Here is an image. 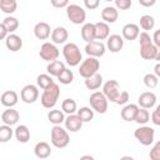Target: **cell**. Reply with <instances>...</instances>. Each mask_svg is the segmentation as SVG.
Listing matches in <instances>:
<instances>
[{
    "mask_svg": "<svg viewBox=\"0 0 160 160\" xmlns=\"http://www.w3.org/2000/svg\"><path fill=\"white\" fill-rule=\"evenodd\" d=\"M48 119L51 124L54 125H60L61 122L65 121V115H64V111L62 110H58V109H52L49 111L48 114Z\"/></svg>",
    "mask_w": 160,
    "mask_h": 160,
    "instance_id": "f546056e",
    "label": "cell"
},
{
    "mask_svg": "<svg viewBox=\"0 0 160 160\" xmlns=\"http://www.w3.org/2000/svg\"><path fill=\"white\" fill-rule=\"evenodd\" d=\"M51 41L56 45V44H65L68 38H69V32L64 26H58L52 30L51 32Z\"/></svg>",
    "mask_w": 160,
    "mask_h": 160,
    "instance_id": "44dd1931",
    "label": "cell"
},
{
    "mask_svg": "<svg viewBox=\"0 0 160 160\" xmlns=\"http://www.w3.org/2000/svg\"><path fill=\"white\" fill-rule=\"evenodd\" d=\"M59 96H60V88L59 85L55 82L52 84L50 88H48L46 90L42 91L41 96H40V101H41V105L45 108V109H52L58 100H59Z\"/></svg>",
    "mask_w": 160,
    "mask_h": 160,
    "instance_id": "3957f363",
    "label": "cell"
},
{
    "mask_svg": "<svg viewBox=\"0 0 160 160\" xmlns=\"http://www.w3.org/2000/svg\"><path fill=\"white\" fill-rule=\"evenodd\" d=\"M9 35H10V34H9L8 29H6L5 25L1 22V24H0V39H1V40H6V38H8Z\"/></svg>",
    "mask_w": 160,
    "mask_h": 160,
    "instance_id": "c3c4849f",
    "label": "cell"
},
{
    "mask_svg": "<svg viewBox=\"0 0 160 160\" xmlns=\"http://www.w3.org/2000/svg\"><path fill=\"white\" fill-rule=\"evenodd\" d=\"M100 69V61L96 58H90L88 56V59L82 60V62L80 64L79 68V74L80 76H82L84 79H88L95 74H98V70Z\"/></svg>",
    "mask_w": 160,
    "mask_h": 160,
    "instance_id": "277c9868",
    "label": "cell"
},
{
    "mask_svg": "<svg viewBox=\"0 0 160 160\" xmlns=\"http://www.w3.org/2000/svg\"><path fill=\"white\" fill-rule=\"evenodd\" d=\"M132 5L131 0H115V8L118 10H128Z\"/></svg>",
    "mask_w": 160,
    "mask_h": 160,
    "instance_id": "b9f144b4",
    "label": "cell"
},
{
    "mask_svg": "<svg viewBox=\"0 0 160 160\" xmlns=\"http://www.w3.org/2000/svg\"><path fill=\"white\" fill-rule=\"evenodd\" d=\"M105 50H106V46L102 41H91V42H88L85 45V52L88 56L90 58H100L105 54Z\"/></svg>",
    "mask_w": 160,
    "mask_h": 160,
    "instance_id": "8fae6325",
    "label": "cell"
},
{
    "mask_svg": "<svg viewBox=\"0 0 160 160\" xmlns=\"http://www.w3.org/2000/svg\"><path fill=\"white\" fill-rule=\"evenodd\" d=\"M155 60L158 62H160V49H158V52H156V56H155Z\"/></svg>",
    "mask_w": 160,
    "mask_h": 160,
    "instance_id": "11a10c76",
    "label": "cell"
},
{
    "mask_svg": "<svg viewBox=\"0 0 160 160\" xmlns=\"http://www.w3.org/2000/svg\"><path fill=\"white\" fill-rule=\"evenodd\" d=\"M51 5L55 6V8H68L69 6V1L68 0H52L51 1Z\"/></svg>",
    "mask_w": 160,
    "mask_h": 160,
    "instance_id": "7dc6e473",
    "label": "cell"
},
{
    "mask_svg": "<svg viewBox=\"0 0 160 160\" xmlns=\"http://www.w3.org/2000/svg\"><path fill=\"white\" fill-rule=\"evenodd\" d=\"M5 45L10 51L16 52L22 48V39L16 34H10L5 40Z\"/></svg>",
    "mask_w": 160,
    "mask_h": 160,
    "instance_id": "7402d4cb",
    "label": "cell"
},
{
    "mask_svg": "<svg viewBox=\"0 0 160 160\" xmlns=\"http://www.w3.org/2000/svg\"><path fill=\"white\" fill-rule=\"evenodd\" d=\"M150 120V112L148 109H142V108H139L138 110V114H136V118H135V121L140 125H145L148 121Z\"/></svg>",
    "mask_w": 160,
    "mask_h": 160,
    "instance_id": "f35d334b",
    "label": "cell"
},
{
    "mask_svg": "<svg viewBox=\"0 0 160 160\" xmlns=\"http://www.w3.org/2000/svg\"><path fill=\"white\" fill-rule=\"evenodd\" d=\"M134 136L135 139L144 146H149L152 144L154 141V138H155V131L150 126H146V125H142L140 128H138L135 131H134Z\"/></svg>",
    "mask_w": 160,
    "mask_h": 160,
    "instance_id": "8992f818",
    "label": "cell"
},
{
    "mask_svg": "<svg viewBox=\"0 0 160 160\" xmlns=\"http://www.w3.org/2000/svg\"><path fill=\"white\" fill-rule=\"evenodd\" d=\"M121 34H122V38L125 40H135L136 38H139L140 35V29H139V25L136 24H132V22H129L126 25L122 26V30H121Z\"/></svg>",
    "mask_w": 160,
    "mask_h": 160,
    "instance_id": "e0dca14e",
    "label": "cell"
},
{
    "mask_svg": "<svg viewBox=\"0 0 160 160\" xmlns=\"http://www.w3.org/2000/svg\"><path fill=\"white\" fill-rule=\"evenodd\" d=\"M106 48L111 52H119L124 48V38L119 34H112L106 40Z\"/></svg>",
    "mask_w": 160,
    "mask_h": 160,
    "instance_id": "5bb4252c",
    "label": "cell"
},
{
    "mask_svg": "<svg viewBox=\"0 0 160 160\" xmlns=\"http://www.w3.org/2000/svg\"><path fill=\"white\" fill-rule=\"evenodd\" d=\"M14 135V130L11 129V126L2 124L0 126V141L1 142H8Z\"/></svg>",
    "mask_w": 160,
    "mask_h": 160,
    "instance_id": "8d00e7d4",
    "label": "cell"
},
{
    "mask_svg": "<svg viewBox=\"0 0 160 160\" xmlns=\"http://www.w3.org/2000/svg\"><path fill=\"white\" fill-rule=\"evenodd\" d=\"M139 4L144 8H150L156 4V0H139Z\"/></svg>",
    "mask_w": 160,
    "mask_h": 160,
    "instance_id": "f907efd6",
    "label": "cell"
},
{
    "mask_svg": "<svg viewBox=\"0 0 160 160\" xmlns=\"http://www.w3.org/2000/svg\"><path fill=\"white\" fill-rule=\"evenodd\" d=\"M34 154H35V156L39 158V159H46V158H49V156L51 155V148H50V145H49L48 142L40 141V142H38V144L35 145V148H34Z\"/></svg>",
    "mask_w": 160,
    "mask_h": 160,
    "instance_id": "d4e9b609",
    "label": "cell"
},
{
    "mask_svg": "<svg viewBox=\"0 0 160 160\" xmlns=\"http://www.w3.org/2000/svg\"><path fill=\"white\" fill-rule=\"evenodd\" d=\"M59 55H60V51L56 48V45L54 42H49V41L44 42L39 51V56L44 61H48V62H52V61L58 60Z\"/></svg>",
    "mask_w": 160,
    "mask_h": 160,
    "instance_id": "ba28073f",
    "label": "cell"
},
{
    "mask_svg": "<svg viewBox=\"0 0 160 160\" xmlns=\"http://www.w3.org/2000/svg\"><path fill=\"white\" fill-rule=\"evenodd\" d=\"M129 99H130L129 92H128L126 90H122V91H120V94H119V96H118L115 104H118V105H124V104H126V102L129 101Z\"/></svg>",
    "mask_w": 160,
    "mask_h": 160,
    "instance_id": "7bdbcfd3",
    "label": "cell"
},
{
    "mask_svg": "<svg viewBox=\"0 0 160 160\" xmlns=\"http://www.w3.org/2000/svg\"><path fill=\"white\" fill-rule=\"evenodd\" d=\"M66 15L69 20L75 25L84 24L86 19V11L78 4H69V6L66 8Z\"/></svg>",
    "mask_w": 160,
    "mask_h": 160,
    "instance_id": "52a82bcc",
    "label": "cell"
},
{
    "mask_svg": "<svg viewBox=\"0 0 160 160\" xmlns=\"http://www.w3.org/2000/svg\"><path fill=\"white\" fill-rule=\"evenodd\" d=\"M39 98V90L38 86L32 85V84H28L25 85L21 91H20V99L25 102V104H34Z\"/></svg>",
    "mask_w": 160,
    "mask_h": 160,
    "instance_id": "30bf717a",
    "label": "cell"
},
{
    "mask_svg": "<svg viewBox=\"0 0 160 160\" xmlns=\"http://www.w3.org/2000/svg\"><path fill=\"white\" fill-rule=\"evenodd\" d=\"M138 104L142 109H151L156 104V95L152 91L141 92L140 96H139V99H138Z\"/></svg>",
    "mask_w": 160,
    "mask_h": 160,
    "instance_id": "7c38bea8",
    "label": "cell"
},
{
    "mask_svg": "<svg viewBox=\"0 0 160 160\" xmlns=\"http://www.w3.org/2000/svg\"><path fill=\"white\" fill-rule=\"evenodd\" d=\"M151 121H152L154 125L160 126V105H158L155 108V110L152 111V114H151Z\"/></svg>",
    "mask_w": 160,
    "mask_h": 160,
    "instance_id": "f6af8a7d",
    "label": "cell"
},
{
    "mask_svg": "<svg viewBox=\"0 0 160 160\" xmlns=\"http://www.w3.org/2000/svg\"><path fill=\"white\" fill-rule=\"evenodd\" d=\"M139 24H140V28H141L142 30H145V31L152 30L154 26H155V19H154L151 15L145 14V15H142V16L140 18Z\"/></svg>",
    "mask_w": 160,
    "mask_h": 160,
    "instance_id": "d6a6232c",
    "label": "cell"
},
{
    "mask_svg": "<svg viewBox=\"0 0 160 160\" xmlns=\"http://www.w3.org/2000/svg\"><path fill=\"white\" fill-rule=\"evenodd\" d=\"M154 74L160 79V62H158V64L154 66Z\"/></svg>",
    "mask_w": 160,
    "mask_h": 160,
    "instance_id": "816d5d0a",
    "label": "cell"
},
{
    "mask_svg": "<svg viewBox=\"0 0 160 160\" xmlns=\"http://www.w3.org/2000/svg\"><path fill=\"white\" fill-rule=\"evenodd\" d=\"M101 85H102V75L99 72L85 79V86L89 90H98Z\"/></svg>",
    "mask_w": 160,
    "mask_h": 160,
    "instance_id": "f1b7e54d",
    "label": "cell"
},
{
    "mask_svg": "<svg viewBox=\"0 0 160 160\" xmlns=\"http://www.w3.org/2000/svg\"><path fill=\"white\" fill-rule=\"evenodd\" d=\"M1 22L5 25L9 34H14V31L18 30V28H19V20L14 16H6Z\"/></svg>",
    "mask_w": 160,
    "mask_h": 160,
    "instance_id": "d590c367",
    "label": "cell"
},
{
    "mask_svg": "<svg viewBox=\"0 0 160 160\" xmlns=\"http://www.w3.org/2000/svg\"><path fill=\"white\" fill-rule=\"evenodd\" d=\"M79 160H95V159H94V156H91V155H82Z\"/></svg>",
    "mask_w": 160,
    "mask_h": 160,
    "instance_id": "f5cc1de1",
    "label": "cell"
},
{
    "mask_svg": "<svg viewBox=\"0 0 160 160\" xmlns=\"http://www.w3.org/2000/svg\"><path fill=\"white\" fill-rule=\"evenodd\" d=\"M99 0H84V5L86 9H90V10H94L99 6Z\"/></svg>",
    "mask_w": 160,
    "mask_h": 160,
    "instance_id": "bcb514c9",
    "label": "cell"
},
{
    "mask_svg": "<svg viewBox=\"0 0 160 160\" xmlns=\"http://www.w3.org/2000/svg\"><path fill=\"white\" fill-rule=\"evenodd\" d=\"M102 94L111 102H115L120 94V85L116 80H108L102 85Z\"/></svg>",
    "mask_w": 160,
    "mask_h": 160,
    "instance_id": "9c48e42d",
    "label": "cell"
},
{
    "mask_svg": "<svg viewBox=\"0 0 160 160\" xmlns=\"http://www.w3.org/2000/svg\"><path fill=\"white\" fill-rule=\"evenodd\" d=\"M156 52H158V48L154 45V42L140 46V56L144 60H155Z\"/></svg>",
    "mask_w": 160,
    "mask_h": 160,
    "instance_id": "4316f807",
    "label": "cell"
},
{
    "mask_svg": "<svg viewBox=\"0 0 160 160\" xmlns=\"http://www.w3.org/2000/svg\"><path fill=\"white\" fill-rule=\"evenodd\" d=\"M51 144L58 149H64L70 142V136L68 134V130L61 128L60 125H54L50 131Z\"/></svg>",
    "mask_w": 160,
    "mask_h": 160,
    "instance_id": "6da1fadb",
    "label": "cell"
},
{
    "mask_svg": "<svg viewBox=\"0 0 160 160\" xmlns=\"http://www.w3.org/2000/svg\"><path fill=\"white\" fill-rule=\"evenodd\" d=\"M152 42H154V45L158 49H160V29L154 32V35H152Z\"/></svg>",
    "mask_w": 160,
    "mask_h": 160,
    "instance_id": "681fc988",
    "label": "cell"
},
{
    "mask_svg": "<svg viewBox=\"0 0 160 160\" xmlns=\"http://www.w3.org/2000/svg\"><path fill=\"white\" fill-rule=\"evenodd\" d=\"M150 160H160V141H158L149 152Z\"/></svg>",
    "mask_w": 160,
    "mask_h": 160,
    "instance_id": "60d3db41",
    "label": "cell"
},
{
    "mask_svg": "<svg viewBox=\"0 0 160 160\" xmlns=\"http://www.w3.org/2000/svg\"><path fill=\"white\" fill-rule=\"evenodd\" d=\"M120 160H135L132 156H129V155H125V156H121Z\"/></svg>",
    "mask_w": 160,
    "mask_h": 160,
    "instance_id": "db71d44e",
    "label": "cell"
},
{
    "mask_svg": "<svg viewBox=\"0 0 160 160\" xmlns=\"http://www.w3.org/2000/svg\"><path fill=\"white\" fill-rule=\"evenodd\" d=\"M51 32L52 30L50 29V25L45 21L36 22L34 26V35L39 40H46L49 36H51Z\"/></svg>",
    "mask_w": 160,
    "mask_h": 160,
    "instance_id": "4fadbf2b",
    "label": "cell"
},
{
    "mask_svg": "<svg viewBox=\"0 0 160 160\" xmlns=\"http://www.w3.org/2000/svg\"><path fill=\"white\" fill-rule=\"evenodd\" d=\"M64 124H65V129L68 131L76 132V131H79L81 129V126H82L84 122L80 120V118L78 116V114H72V115H68L65 118Z\"/></svg>",
    "mask_w": 160,
    "mask_h": 160,
    "instance_id": "2e32d148",
    "label": "cell"
},
{
    "mask_svg": "<svg viewBox=\"0 0 160 160\" xmlns=\"http://www.w3.org/2000/svg\"><path fill=\"white\" fill-rule=\"evenodd\" d=\"M36 84H38V86L40 88V89H42V90H46L48 88H50L52 84H55L54 82V80H52V76H50L49 74H40L38 78H36Z\"/></svg>",
    "mask_w": 160,
    "mask_h": 160,
    "instance_id": "1f68e13d",
    "label": "cell"
},
{
    "mask_svg": "<svg viewBox=\"0 0 160 160\" xmlns=\"http://www.w3.org/2000/svg\"><path fill=\"white\" fill-rule=\"evenodd\" d=\"M138 110H139V106H138L136 104H128V105H125V106L121 109L120 116H121V119L125 120V121H135Z\"/></svg>",
    "mask_w": 160,
    "mask_h": 160,
    "instance_id": "d6986e66",
    "label": "cell"
},
{
    "mask_svg": "<svg viewBox=\"0 0 160 160\" xmlns=\"http://www.w3.org/2000/svg\"><path fill=\"white\" fill-rule=\"evenodd\" d=\"M1 105L5 106V108H14L16 104H18V100H19V96L16 94V91L14 90H8V91H4L1 94Z\"/></svg>",
    "mask_w": 160,
    "mask_h": 160,
    "instance_id": "ac0fdd59",
    "label": "cell"
},
{
    "mask_svg": "<svg viewBox=\"0 0 160 160\" xmlns=\"http://www.w3.org/2000/svg\"><path fill=\"white\" fill-rule=\"evenodd\" d=\"M61 110L64 111V114H68V115H72L78 111V106H76V101L74 99H65L62 102H61Z\"/></svg>",
    "mask_w": 160,
    "mask_h": 160,
    "instance_id": "4dcf8cb0",
    "label": "cell"
},
{
    "mask_svg": "<svg viewBox=\"0 0 160 160\" xmlns=\"http://www.w3.org/2000/svg\"><path fill=\"white\" fill-rule=\"evenodd\" d=\"M81 38L84 41L88 42H91V41H95L96 36H95V24L92 22H86L82 25L81 28Z\"/></svg>",
    "mask_w": 160,
    "mask_h": 160,
    "instance_id": "cb8c5ba5",
    "label": "cell"
},
{
    "mask_svg": "<svg viewBox=\"0 0 160 160\" xmlns=\"http://www.w3.org/2000/svg\"><path fill=\"white\" fill-rule=\"evenodd\" d=\"M139 41H140V46H144V45L151 44V42H152V38H151L146 31H142V32H140V35H139Z\"/></svg>",
    "mask_w": 160,
    "mask_h": 160,
    "instance_id": "ee69618b",
    "label": "cell"
},
{
    "mask_svg": "<svg viewBox=\"0 0 160 160\" xmlns=\"http://www.w3.org/2000/svg\"><path fill=\"white\" fill-rule=\"evenodd\" d=\"M19 119H20L19 111L15 110V109H12V108H9V109L4 110L2 114H1V121H2V124L9 125V126H12V125L18 124Z\"/></svg>",
    "mask_w": 160,
    "mask_h": 160,
    "instance_id": "9a60e30c",
    "label": "cell"
},
{
    "mask_svg": "<svg viewBox=\"0 0 160 160\" xmlns=\"http://www.w3.org/2000/svg\"><path fill=\"white\" fill-rule=\"evenodd\" d=\"M108 101L109 100L102 94V91H94L89 98L91 109L99 114H105L108 111Z\"/></svg>",
    "mask_w": 160,
    "mask_h": 160,
    "instance_id": "5b68a950",
    "label": "cell"
},
{
    "mask_svg": "<svg viewBox=\"0 0 160 160\" xmlns=\"http://www.w3.org/2000/svg\"><path fill=\"white\" fill-rule=\"evenodd\" d=\"M58 80H59V82H60V84H62V85L71 84V82H72V80H74V72H72L70 69L65 68V69H64V71L58 76Z\"/></svg>",
    "mask_w": 160,
    "mask_h": 160,
    "instance_id": "74e56055",
    "label": "cell"
},
{
    "mask_svg": "<svg viewBox=\"0 0 160 160\" xmlns=\"http://www.w3.org/2000/svg\"><path fill=\"white\" fill-rule=\"evenodd\" d=\"M64 69H65V64L62 61H60V60H55L52 62H49L48 66H46L48 74L50 76H55V78H58L64 71Z\"/></svg>",
    "mask_w": 160,
    "mask_h": 160,
    "instance_id": "83f0119b",
    "label": "cell"
},
{
    "mask_svg": "<svg viewBox=\"0 0 160 160\" xmlns=\"http://www.w3.org/2000/svg\"><path fill=\"white\" fill-rule=\"evenodd\" d=\"M76 114H78V116L80 118V120H81L82 122H89V121L92 120V118H94V110L90 109V108H88V106L80 108Z\"/></svg>",
    "mask_w": 160,
    "mask_h": 160,
    "instance_id": "e575fe53",
    "label": "cell"
},
{
    "mask_svg": "<svg viewBox=\"0 0 160 160\" xmlns=\"http://www.w3.org/2000/svg\"><path fill=\"white\" fill-rule=\"evenodd\" d=\"M119 18V11L115 6H105L101 10V19L106 24H112L118 20Z\"/></svg>",
    "mask_w": 160,
    "mask_h": 160,
    "instance_id": "ffe728a7",
    "label": "cell"
},
{
    "mask_svg": "<svg viewBox=\"0 0 160 160\" xmlns=\"http://www.w3.org/2000/svg\"><path fill=\"white\" fill-rule=\"evenodd\" d=\"M142 81H144V84H145L146 88H149V89H154V88H156L158 84H159V78H158L155 74L149 72V74H145Z\"/></svg>",
    "mask_w": 160,
    "mask_h": 160,
    "instance_id": "ab89813d",
    "label": "cell"
},
{
    "mask_svg": "<svg viewBox=\"0 0 160 160\" xmlns=\"http://www.w3.org/2000/svg\"><path fill=\"white\" fill-rule=\"evenodd\" d=\"M16 8H18V2L15 0H0V9L5 14L15 12Z\"/></svg>",
    "mask_w": 160,
    "mask_h": 160,
    "instance_id": "836d02e7",
    "label": "cell"
},
{
    "mask_svg": "<svg viewBox=\"0 0 160 160\" xmlns=\"http://www.w3.org/2000/svg\"><path fill=\"white\" fill-rule=\"evenodd\" d=\"M95 36H96V40L98 41H101V40H108V38L110 36V28L106 22L104 21H99V22H95Z\"/></svg>",
    "mask_w": 160,
    "mask_h": 160,
    "instance_id": "603a6c76",
    "label": "cell"
},
{
    "mask_svg": "<svg viewBox=\"0 0 160 160\" xmlns=\"http://www.w3.org/2000/svg\"><path fill=\"white\" fill-rule=\"evenodd\" d=\"M14 135L16 140L21 144H25L30 140V130L26 125H18L14 130Z\"/></svg>",
    "mask_w": 160,
    "mask_h": 160,
    "instance_id": "484cf974",
    "label": "cell"
},
{
    "mask_svg": "<svg viewBox=\"0 0 160 160\" xmlns=\"http://www.w3.org/2000/svg\"><path fill=\"white\" fill-rule=\"evenodd\" d=\"M62 55L69 66H78L81 61V51L75 42H66L62 48Z\"/></svg>",
    "mask_w": 160,
    "mask_h": 160,
    "instance_id": "7a4b0ae2",
    "label": "cell"
}]
</instances>
